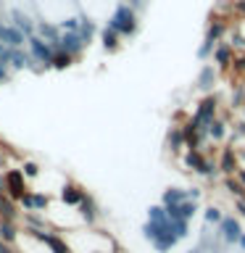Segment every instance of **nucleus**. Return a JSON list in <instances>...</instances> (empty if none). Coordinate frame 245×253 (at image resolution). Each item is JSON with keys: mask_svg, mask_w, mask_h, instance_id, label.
Instances as JSON below:
<instances>
[{"mask_svg": "<svg viewBox=\"0 0 245 253\" xmlns=\"http://www.w3.org/2000/svg\"><path fill=\"white\" fill-rule=\"evenodd\" d=\"M179 161H182V166H185V169H190L193 174H198V177H205V179H216V177H221L216 158L205 156V150L185 148V153L179 156Z\"/></svg>", "mask_w": 245, "mask_h": 253, "instance_id": "obj_1", "label": "nucleus"}, {"mask_svg": "<svg viewBox=\"0 0 245 253\" xmlns=\"http://www.w3.org/2000/svg\"><path fill=\"white\" fill-rule=\"evenodd\" d=\"M106 24H108V27H114L124 40H129V37L137 35V29H140V16H137V11H134L129 3L119 0L116 8H114V13H111V19Z\"/></svg>", "mask_w": 245, "mask_h": 253, "instance_id": "obj_2", "label": "nucleus"}, {"mask_svg": "<svg viewBox=\"0 0 245 253\" xmlns=\"http://www.w3.org/2000/svg\"><path fill=\"white\" fill-rule=\"evenodd\" d=\"M219 103H221V95L219 92H205L201 100L195 103V111H193V124L198 129H208L211 122L219 116Z\"/></svg>", "mask_w": 245, "mask_h": 253, "instance_id": "obj_3", "label": "nucleus"}, {"mask_svg": "<svg viewBox=\"0 0 245 253\" xmlns=\"http://www.w3.org/2000/svg\"><path fill=\"white\" fill-rule=\"evenodd\" d=\"M243 221L237 219V216H224L216 224V237L221 240V245L224 248H232V245H237L240 243V237H243Z\"/></svg>", "mask_w": 245, "mask_h": 253, "instance_id": "obj_4", "label": "nucleus"}, {"mask_svg": "<svg viewBox=\"0 0 245 253\" xmlns=\"http://www.w3.org/2000/svg\"><path fill=\"white\" fill-rule=\"evenodd\" d=\"M27 235L35 237V240H40L50 253H74L71 245L63 240L58 232H50V229H32V232H27Z\"/></svg>", "mask_w": 245, "mask_h": 253, "instance_id": "obj_5", "label": "nucleus"}, {"mask_svg": "<svg viewBox=\"0 0 245 253\" xmlns=\"http://www.w3.org/2000/svg\"><path fill=\"white\" fill-rule=\"evenodd\" d=\"M216 164H219L221 177H232V174H237V169H240V158H237V148L232 145V142L219 150Z\"/></svg>", "mask_w": 245, "mask_h": 253, "instance_id": "obj_6", "label": "nucleus"}, {"mask_svg": "<svg viewBox=\"0 0 245 253\" xmlns=\"http://www.w3.org/2000/svg\"><path fill=\"white\" fill-rule=\"evenodd\" d=\"M219 74L221 71L211 63H203V69L198 71V79H195V87L201 90L203 95L205 92H216V84H219Z\"/></svg>", "mask_w": 245, "mask_h": 253, "instance_id": "obj_7", "label": "nucleus"}, {"mask_svg": "<svg viewBox=\"0 0 245 253\" xmlns=\"http://www.w3.org/2000/svg\"><path fill=\"white\" fill-rule=\"evenodd\" d=\"M211 58H213V66H216L219 71H224V74H227V71L232 69V58H235V47L229 45L227 40H221V42H219L216 47H213V55H211Z\"/></svg>", "mask_w": 245, "mask_h": 253, "instance_id": "obj_8", "label": "nucleus"}, {"mask_svg": "<svg viewBox=\"0 0 245 253\" xmlns=\"http://www.w3.org/2000/svg\"><path fill=\"white\" fill-rule=\"evenodd\" d=\"M87 190L82 185H77V182H66V185L61 187V203L66 206V209H77L79 203L84 201Z\"/></svg>", "mask_w": 245, "mask_h": 253, "instance_id": "obj_9", "label": "nucleus"}, {"mask_svg": "<svg viewBox=\"0 0 245 253\" xmlns=\"http://www.w3.org/2000/svg\"><path fill=\"white\" fill-rule=\"evenodd\" d=\"M84 47H90V45L82 40L79 29L77 32H63V35H61V47H58V50H66V53H71V55H77V58H79V55L84 53Z\"/></svg>", "mask_w": 245, "mask_h": 253, "instance_id": "obj_10", "label": "nucleus"}, {"mask_svg": "<svg viewBox=\"0 0 245 253\" xmlns=\"http://www.w3.org/2000/svg\"><path fill=\"white\" fill-rule=\"evenodd\" d=\"M229 134H232V124H229V119H227V114H221V116H216L211 122V126H208V137H211V142H224Z\"/></svg>", "mask_w": 245, "mask_h": 253, "instance_id": "obj_11", "label": "nucleus"}, {"mask_svg": "<svg viewBox=\"0 0 245 253\" xmlns=\"http://www.w3.org/2000/svg\"><path fill=\"white\" fill-rule=\"evenodd\" d=\"M77 213H79V219L84 221V224H95L98 221V216H100V209H98V201L87 193L84 195V201L77 206Z\"/></svg>", "mask_w": 245, "mask_h": 253, "instance_id": "obj_12", "label": "nucleus"}, {"mask_svg": "<svg viewBox=\"0 0 245 253\" xmlns=\"http://www.w3.org/2000/svg\"><path fill=\"white\" fill-rule=\"evenodd\" d=\"M122 35L114 29V27H108V24H103L100 27V45H103V50L106 53H116L119 47H122Z\"/></svg>", "mask_w": 245, "mask_h": 253, "instance_id": "obj_13", "label": "nucleus"}, {"mask_svg": "<svg viewBox=\"0 0 245 253\" xmlns=\"http://www.w3.org/2000/svg\"><path fill=\"white\" fill-rule=\"evenodd\" d=\"M5 63H8L13 71H21V69H29V66H32V55H29L27 47H11V50H8Z\"/></svg>", "mask_w": 245, "mask_h": 253, "instance_id": "obj_14", "label": "nucleus"}, {"mask_svg": "<svg viewBox=\"0 0 245 253\" xmlns=\"http://www.w3.org/2000/svg\"><path fill=\"white\" fill-rule=\"evenodd\" d=\"M166 148H169V153H174V156L185 153L187 142H185V134H182V126L179 124H174L171 129L166 132Z\"/></svg>", "mask_w": 245, "mask_h": 253, "instance_id": "obj_15", "label": "nucleus"}, {"mask_svg": "<svg viewBox=\"0 0 245 253\" xmlns=\"http://www.w3.org/2000/svg\"><path fill=\"white\" fill-rule=\"evenodd\" d=\"M166 211H169V216L171 219H195V213H198V201H185V203H179V206H166Z\"/></svg>", "mask_w": 245, "mask_h": 253, "instance_id": "obj_16", "label": "nucleus"}, {"mask_svg": "<svg viewBox=\"0 0 245 253\" xmlns=\"http://www.w3.org/2000/svg\"><path fill=\"white\" fill-rule=\"evenodd\" d=\"M21 206L8 195H0V219H11V221H19L21 219Z\"/></svg>", "mask_w": 245, "mask_h": 253, "instance_id": "obj_17", "label": "nucleus"}, {"mask_svg": "<svg viewBox=\"0 0 245 253\" xmlns=\"http://www.w3.org/2000/svg\"><path fill=\"white\" fill-rule=\"evenodd\" d=\"M19 232H21L19 221L0 219V240H3V243H11V245H16V243H19Z\"/></svg>", "mask_w": 245, "mask_h": 253, "instance_id": "obj_18", "label": "nucleus"}, {"mask_svg": "<svg viewBox=\"0 0 245 253\" xmlns=\"http://www.w3.org/2000/svg\"><path fill=\"white\" fill-rule=\"evenodd\" d=\"M185 201H190V198H187V187H169V190H163V193H161V206H179Z\"/></svg>", "mask_w": 245, "mask_h": 253, "instance_id": "obj_19", "label": "nucleus"}, {"mask_svg": "<svg viewBox=\"0 0 245 253\" xmlns=\"http://www.w3.org/2000/svg\"><path fill=\"white\" fill-rule=\"evenodd\" d=\"M74 61H77V55H71V53H66V50H55L50 69H55V71H66V69L74 66Z\"/></svg>", "mask_w": 245, "mask_h": 253, "instance_id": "obj_20", "label": "nucleus"}, {"mask_svg": "<svg viewBox=\"0 0 245 253\" xmlns=\"http://www.w3.org/2000/svg\"><path fill=\"white\" fill-rule=\"evenodd\" d=\"M221 187H224V193L229 195H235V198H245V187H243V182L235 177H221Z\"/></svg>", "mask_w": 245, "mask_h": 253, "instance_id": "obj_21", "label": "nucleus"}, {"mask_svg": "<svg viewBox=\"0 0 245 253\" xmlns=\"http://www.w3.org/2000/svg\"><path fill=\"white\" fill-rule=\"evenodd\" d=\"M232 77L237 79V82H245V53H235L232 58Z\"/></svg>", "mask_w": 245, "mask_h": 253, "instance_id": "obj_22", "label": "nucleus"}, {"mask_svg": "<svg viewBox=\"0 0 245 253\" xmlns=\"http://www.w3.org/2000/svg\"><path fill=\"white\" fill-rule=\"evenodd\" d=\"M221 219H224V211H221L219 206H208V209L203 211V221H205L208 227H216Z\"/></svg>", "mask_w": 245, "mask_h": 253, "instance_id": "obj_23", "label": "nucleus"}, {"mask_svg": "<svg viewBox=\"0 0 245 253\" xmlns=\"http://www.w3.org/2000/svg\"><path fill=\"white\" fill-rule=\"evenodd\" d=\"M171 235L177 237V240H185L190 235V221L185 219H171Z\"/></svg>", "mask_w": 245, "mask_h": 253, "instance_id": "obj_24", "label": "nucleus"}, {"mask_svg": "<svg viewBox=\"0 0 245 253\" xmlns=\"http://www.w3.org/2000/svg\"><path fill=\"white\" fill-rule=\"evenodd\" d=\"M50 203H53V198L47 195V193H42V190H35V211H47L50 209Z\"/></svg>", "mask_w": 245, "mask_h": 253, "instance_id": "obj_25", "label": "nucleus"}, {"mask_svg": "<svg viewBox=\"0 0 245 253\" xmlns=\"http://www.w3.org/2000/svg\"><path fill=\"white\" fill-rule=\"evenodd\" d=\"M21 171H24V177H27V179H40V174H42V166H40L37 161H24Z\"/></svg>", "mask_w": 245, "mask_h": 253, "instance_id": "obj_26", "label": "nucleus"}, {"mask_svg": "<svg viewBox=\"0 0 245 253\" xmlns=\"http://www.w3.org/2000/svg\"><path fill=\"white\" fill-rule=\"evenodd\" d=\"M219 42H211V40H205L203 37V42H201V47H198V61H208L211 58V55H213V47H216Z\"/></svg>", "mask_w": 245, "mask_h": 253, "instance_id": "obj_27", "label": "nucleus"}, {"mask_svg": "<svg viewBox=\"0 0 245 253\" xmlns=\"http://www.w3.org/2000/svg\"><path fill=\"white\" fill-rule=\"evenodd\" d=\"M232 126H235V140L245 137V119H240V122H235Z\"/></svg>", "mask_w": 245, "mask_h": 253, "instance_id": "obj_28", "label": "nucleus"}, {"mask_svg": "<svg viewBox=\"0 0 245 253\" xmlns=\"http://www.w3.org/2000/svg\"><path fill=\"white\" fill-rule=\"evenodd\" d=\"M11 66H8L5 61H0V79H3V82H8V79H11Z\"/></svg>", "mask_w": 245, "mask_h": 253, "instance_id": "obj_29", "label": "nucleus"}, {"mask_svg": "<svg viewBox=\"0 0 245 253\" xmlns=\"http://www.w3.org/2000/svg\"><path fill=\"white\" fill-rule=\"evenodd\" d=\"M187 198H190V201H201V198H203V190H201V187H187Z\"/></svg>", "mask_w": 245, "mask_h": 253, "instance_id": "obj_30", "label": "nucleus"}, {"mask_svg": "<svg viewBox=\"0 0 245 253\" xmlns=\"http://www.w3.org/2000/svg\"><path fill=\"white\" fill-rule=\"evenodd\" d=\"M235 209H237V216L245 219V198H235Z\"/></svg>", "mask_w": 245, "mask_h": 253, "instance_id": "obj_31", "label": "nucleus"}, {"mask_svg": "<svg viewBox=\"0 0 245 253\" xmlns=\"http://www.w3.org/2000/svg\"><path fill=\"white\" fill-rule=\"evenodd\" d=\"M0 253H21V251L16 248V245H11V243H3V240H0Z\"/></svg>", "mask_w": 245, "mask_h": 253, "instance_id": "obj_32", "label": "nucleus"}, {"mask_svg": "<svg viewBox=\"0 0 245 253\" xmlns=\"http://www.w3.org/2000/svg\"><path fill=\"white\" fill-rule=\"evenodd\" d=\"M235 148H237V158H240V166H243V164H245V145L235 142Z\"/></svg>", "mask_w": 245, "mask_h": 253, "instance_id": "obj_33", "label": "nucleus"}, {"mask_svg": "<svg viewBox=\"0 0 245 253\" xmlns=\"http://www.w3.org/2000/svg\"><path fill=\"white\" fill-rule=\"evenodd\" d=\"M235 177L240 179V182H243V187H245V166H240V169H237V174H235Z\"/></svg>", "mask_w": 245, "mask_h": 253, "instance_id": "obj_34", "label": "nucleus"}, {"mask_svg": "<svg viewBox=\"0 0 245 253\" xmlns=\"http://www.w3.org/2000/svg\"><path fill=\"white\" fill-rule=\"evenodd\" d=\"M237 248H240V251L245 253V232H243V237H240V243H237Z\"/></svg>", "mask_w": 245, "mask_h": 253, "instance_id": "obj_35", "label": "nucleus"}, {"mask_svg": "<svg viewBox=\"0 0 245 253\" xmlns=\"http://www.w3.org/2000/svg\"><path fill=\"white\" fill-rule=\"evenodd\" d=\"M240 116H243V119H245V106H243V111H240Z\"/></svg>", "mask_w": 245, "mask_h": 253, "instance_id": "obj_36", "label": "nucleus"}, {"mask_svg": "<svg viewBox=\"0 0 245 253\" xmlns=\"http://www.w3.org/2000/svg\"><path fill=\"white\" fill-rule=\"evenodd\" d=\"M0 84H3V79H0Z\"/></svg>", "mask_w": 245, "mask_h": 253, "instance_id": "obj_37", "label": "nucleus"}]
</instances>
